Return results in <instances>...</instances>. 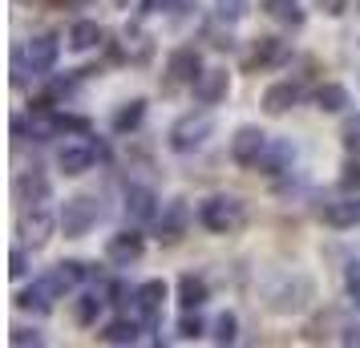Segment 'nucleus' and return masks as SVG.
Listing matches in <instances>:
<instances>
[{"label": "nucleus", "instance_id": "473e14b6", "mask_svg": "<svg viewBox=\"0 0 360 348\" xmlns=\"http://www.w3.org/2000/svg\"><path fill=\"white\" fill-rule=\"evenodd\" d=\"M344 292H348V304L360 308V259H348L344 264Z\"/></svg>", "mask_w": 360, "mask_h": 348}, {"label": "nucleus", "instance_id": "c9c22d12", "mask_svg": "<svg viewBox=\"0 0 360 348\" xmlns=\"http://www.w3.org/2000/svg\"><path fill=\"white\" fill-rule=\"evenodd\" d=\"M340 138H344V150H348V154H360V114L344 122Z\"/></svg>", "mask_w": 360, "mask_h": 348}, {"label": "nucleus", "instance_id": "58836bf2", "mask_svg": "<svg viewBox=\"0 0 360 348\" xmlns=\"http://www.w3.org/2000/svg\"><path fill=\"white\" fill-rule=\"evenodd\" d=\"M8 276H13V280H25V276H29V255H25V247L8 251Z\"/></svg>", "mask_w": 360, "mask_h": 348}, {"label": "nucleus", "instance_id": "5701e85b", "mask_svg": "<svg viewBox=\"0 0 360 348\" xmlns=\"http://www.w3.org/2000/svg\"><path fill=\"white\" fill-rule=\"evenodd\" d=\"M283 61H288V41H279V37H255L251 57H247V69H255V65H283Z\"/></svg>", "mask_w": 360, "mask_h": 348}, {"label": "nucleus", "instance_id": "72a5a7b5", "mask_svg": "<svg viewBox=\"0 0 360 348\" xmlns=\"http://www.w3.org/2000/svg\"><path fill=\"white\" fill-rule=\"evenodd\" d=\"M8 344L13 348H41L45 344V332L41 328H13L8 332Z\"/></svg>", "mask_w": 360, "mask_h": 348}, {"label": "nucleus", "instance_id": "423d86ee", "mask_svg": "<svg viewBox=\"0 0 360 348\" xmlns=\"http://www.w3.org/2000/svg\"><path fill=\"white\" fill-rule=\"evenodd\" d=\"M53 227H57V215H53L45 202L20 211V239H25L29 247H45V243L53 239Z\"/></svg>", "mask_w": 360, "mask_h": 348}, {"label": "nucleus", "instance_id": "f704fd0d", "mask_svg": "<svg viewBox=\"0 0 360 348\" xmlns=\"http://www.w3.org/2000/svg\"><path fill=\"white\" fill-rule=\"evenodd\" d=\"M340 191H348V195H360V158H356V154H352V158L340 166Z\"/></svg>", "mask_w": 360, "mask_h": 348}, {"label": "nucleus", "instance_id": "2f4dec72", "mask_svg": "<svg viewBox=\"0 0 360 348\" xmlns=\"http://www.w3.org/2000/svg\"><path fill=\"white\" fill-rule=\"evenodd\" d=\"M198 336H207V320L198 316V308H195V312H182V320H179V340H198Z\"/></svg>", "mask_w": 360, "mask_h": 348}, {"label": "nucleus", "instance_id": "f3484780", "mask_svg": "<svg viewBox=\"0 0 360 348\" xmlns=\"http://www.w3.org/2000/svg\"><path fill=\"white\" fill-rule=\"evenodd\" d=\"M13 195H17L20 207H37V202H49L53 183L41 174V170H20L17 183H13Z\"/></svg>", "mask_w": 360, "mask_h": 348}, {"label": "nucleus", "instance_id": "9d476101", "mask_svg": "<svg viewBox=\"0 0 360 348\" xmlns=\"http://www.w3.org/2000/svg\"><path fill=\"white\" fill-rule=\"evenodd\" d=\"M271 138L259 130V126H239V130L231 134V162L235 166H255V158L263 154Z\"/></svg>", "mask_w": 360, "mask_h": 348}, {"label": "nucleus", "instance_id": "2eb2a0df", "mask_svg": "<svg viewBox=\"0 0 360 348\" xmlns=\"http://www.w3.org/2000/svg\"><path fill=\"white\" fill-rule=\"evenodd\" d=\"M94 162H98V154H94L89 142H69V146L57 150V170H61L65 179H82V174H89Z\"/></svg>", "mask_w": 360, "mask_h": 348}, {"label": "nucleus", "instance_id": "79ce46f5", "mask_svg": "<svg viewBox=\"0 0 360 348\" xmlns=\"http://www.w3.org/2000/svg\"><path fill=\"white\" fill-rule=\"evenodd\" d=\"M316 8H320V13H324V17H344V13H348V0H316Z\"/></svg>", "mask_w": 360, "mask_h": 348}, {"label": "nucleus", "instance_id": "39448f33", "mask_svg": "<svg viewBox=\"0 0 360 348\" xmlns=\"http://www.w3.org/2000/svg\"><path fill=\"white\" fill-rule=\"evenodd\" d=\"M186 227H191V207H186V199H170V202H162V215L154 219V239L166 243V247H174V243H182Z\"/></svg>", "mask_w": 360, "mask_h": 348}, {"label": "nucleus", "instance_id": "9b49d317", "mask_svg": "<svg viewBox=\"0 0 360 348\" xmlns=\"http://www.w3.org/2000/svg\"><path fill=\"white\" fill-rule=\"evenodd\" d=\"M29 65H33L37 77H49L53 69H57V57H61V37L57 33H37L29 37Z\"/></svg>", "mask_w": 360, "mask_h": 348}, {"label": "nucleus", "instance_id": "7c9ffc66", "mask_svg": "<svg viewBox=\"0 0 360 348\" xmlns=\"http://www.w3.org/2000/svg\"><path fill=\"white\" fill-rule=\"evenodd\" d=\"M134 292L138 288H130L126 280H110V283H101V296H105V304H114V308H126L134 299Z\"/></svg>", "mask_w": 360, "mask_h": 348}, {"label": "nucleus", "instance_id": "6e6552de", "mask_svg": "<svg viewBox=\"0 0 360 348\" xmlns=\"http://www.w3.org/2000/svg\"><path fill=\"white\" fill-rule=\"evenodd\" d=\"M292 166H295V146L288 142V138H271L251 170H259V174H267V179H279V174H292Z\"/></svg>", "mask_w": 360, "mask_h": 348}, {"label": "nucleus", "instance_id": "aec40b11", "mask_svg": "<svg viewBox=\"0 0 360 348\" xmlns=\"http://www.w3.org/2000/svg\"><path fill=\"white\" fill-rule=\"evenodd\" d=\"M166 296H170L166 280H146V283H138V292H134V304H138V312L146 316V324H154V320L162 316Z\"/></svg>", "mask_w": 360, "mask_h": 348}, {"label": "nucleus", "instance_id": "b1692460", "mask_svg": "<svg viewBox=\"0 0 360 348\" xmlns=\"http://www.w3.org/2000/svg\"><path fill=\"white\" fill-rule=\"evenodd\" d=\"M207 299H211V283L202 280V276H195V271L179 276V304H182V312H195V308H202Z\"/></svg>", "mask_w": 360, "mask_h": 348}, {"label": "nucleus", "instance_id": "4be33fe9", "mask_svg": "<svg viewBox=\"0 0 360 348\" xmlns=\"http://www.w3.org/2000/svg\"><path fill=\"white\" fill-rule=\"evenodd\" d=\"M69 49L73 53H94V49H101V45H105V29H101L98 20H73V25H69Z\"/></svg>", "mask_w": 360, "mask_h": 348}, {"label": "nucleus", "instance_id": "37998d69", "mask_svg": "<svg viewBox=\"0 0 360 348\" xmlns=\"http://www.w3.org/2000/svg\"><path fill=\"white\" fill-rule=\"evenodd\" d=\"M340 344H356L360 348V324H344L340 328Z\"/></svg>", "mask_w": 360, "mask_h": 348}, {"label": "nucleus", "instance_id": "4c0bfd02", "mask_svg": "<svg viewBox=\"0 0 360 348\" xmlns=\"http://www.w3.org/2000/svg\"><path fill=\"white\" fill-rule=\"evenodd\" d=\"M57 134H89V122L77 114H57Z\"/></svg>", "mask_w": 360, "mask_h": 348}, {"label": "nucleus", "instance_id": "e433bc0d", "mask_svg": "<svg viewBox=\"0 0 360 348\" xmlns=\"http://www.w3.org/2000/svg\"><path fill=\"white\" fill-rule=\"evenodd\" d=\"M214 13L219 20H239L247 13V0H214Z\"/></svg>", "mask_w": 360, "mask_h": 348}, {"label": "nucleus", "instance_id": "dca6fc26", "mask_svg": "<svg viewBox=\"0 0 360 348\" xmlns=\"http://www.w3.org/2000/svg\"><path fill=\"white\" fill-rule=\"evenodd\" d=\"M126 215L134 219V223H154V219L162 215V202H158V195L150 191V186H142V183H134V186H126Z\"/></svg>", "mask_w": 360, "mask_h": 348}, {"label": "nucleus", "instance_id": "a18cd8bd", "mask_svg": "<svg viewBox=\"0 0 360 348\" xmlns=\"http://www.w3.org/2000/svg\"><path fill=\"white\" fill-rule=\"evenodd\" d=\"M114 4H117V8H126V4H130V0H114Z\"/></svg>", "mask_w": 360, "mask_h": 348}, {"label": "nucleus", "instance_id": "c03bdc74", "mask_svg": "<svg viewBox=\"0 0 360 348\" xmlns=\"http://www.w3.org/2000/svg\"><path fill=\"white\" fill-rule=\"evenodd\" d=\"M89 146H94V154H98L101 162H105V158H110V146H105V142H98V138H94V142H89Z\"/></svg>", "mask_w": 360, "mask_h": 348}, {"label": "nucleus", "instance_id": "20e7f679", "mask_svg": "<svg viewBox=\"0 0 360 348\" xmlns=\"http://www.w3.org/2000/svg\"><path fill=\"white\" fill-rule=\"evenodd\" d=\"M98 219H101V202L94 195H73L57 211V231L65 235V239H85L98 227Z\"/></svg>", "mask_w": 360, "mask_h": 348}, {"label": "nucleus", "instance_id": "cd10ccee", "mask_svg": "<svg viewBox=\"0 0 360 348\" xmlns=\"http://www.w3.org/2000/svg\"><path fill=\"white\" fill-rule=\"evenodd\" d=\"M101 312H105V296H101V288L98 292H82V296L73 299V320H77L82 328H94Z\"/></svg>", "mask_w": 360, "mask_h": 348}, {"label": "nucleus", "instance_id": "a878e982", "mask_svg": "<svg viewBox=\"0 0 360 348\" xmlns=\"http://www.w3.org/2000/svg\"><path fill=\"white\" fill-rule=\"evenodd\" d=\"M146 122V98H130L122 101L114 110V117H110V126H114V134H134L138 126Z\"/></svg>", "mask_w": 360, "mask_h": 348}, {"label": "nucleus", "instance_id": "0eeeda50", "mask_svg": "<svg viewBox=\"0 0 360 348\" xmlns=\"http://www.w3.org/2000/svg\"><path fill=\"white\" fill-rule=\"evenodd\" d=\"M146 255V235L142 231H117L105 239V264L110 267H130Z\"/></svg>", "mask_w": 360, "mask_h": 348}, {"label": "nucleus", "instance_id": "c85d7f7f", "mask_svg": "<svg viewBox=\"0 0 360 348\" xmlns=\"http://www.w3.org/2000/svg\"><path fill=\"white\" fill-rule=\"evenodd\" d=\"M122 37H126V57H130L134 65H142V61H150V53H154V45H150V37L142 33V25H126V29H122Z\"/></svg>", "mask_w": 360, "mask_h": 348}, {"label": "nucleus", "instance_id": "f257e3e1", "mask_svg": "<svg viewBox=\"0 0 360 348\" xmlns=\"http://www.w3.org/2000/svg\"><path fill=\"white\" fill-rule=\"evenodd\" d=\"M311 299H316V283L308 276H300V271H276V276L263 280V304L276 316L304 312Z\"/></svg>", "mask_w": 360, "mask_h": 348}, {"label": "nucleus", "instance_id": "7ed1b4c3", "mask_svg": "<svg viewBox=\"0 0 360 348\" xmlns=\"http://www.w3.org/2000/svg\"><path fill=\"white\" fill-rule=\"evenodd\" d=\"M214 114L211 110H195V114H182L170 130H166V146L174 150V154H195L202 150L207 142L214 138Z\"/></svg>", "mask_w": 360, "mask_h": 348}, {"label": "nucleus", "instance_id": "f8f14e48", "mask_svg": "<svg viewBox=\"0 0 360 348\" xmlns=\"http://www.w3.org/2000/svg\"><path fill=\"white\" fill-rule=\"evenodd\" d=\"M191 89H195L198 105H223V101H227V94H231V73L223 65L202 69V77H198Z\"/></svg>", "mask_w": 360, "mask_h": 348}, {"label": "nucleus", "instance_id": "4468645a", "mask_svg": "<svg viewBox=\"0 0 360 348\" xmlns=\"http://www.w3.org/2000/svg\"><path fill=\"white\" fill-rule=\"evenodd\" d=\"M53 299H61V296H57V288H53V283L41 276V280H33L29 288H20L17 296H13V304H17L20 312L49 316V312H53Z\"/></svg>", "mask_w": 360, "mask_h": 348}, {"label": "nucleus", "instance_id": "ea45409f", "mask_svg": "<svg viewBox=\"0 0 360 348\" xmlns=\"http://www.w3.org/2000/svg\"><path fill=\"white\" fill-rule=\"evenodd\" d=\"M182 0H142V17H162V13H174Z\"/></svg>", "mask_w": 360, "mask_h": 348}, {"label": "nucleus", "instance_id": "1a4fd4ad", "mask_svg": "<svg viewBox=\"0 0 360 348\" xmlns=\"http://www.w3.org/2000/svg\"><path fill=\"white\" fill-rule=\"evenodd\" d=\"M202 69L207 65H202V53L195 45H179L166 57V73H170V82H179V85H195L202 77Z\"/></svg>", "mask_w": 360, "mask_h": 348}, {"label": "nucleus", "instance_id": "c756f323", "mask_svg": "<svg viewBox=\"0 0 360 348\" xmlns=\"http://www.w3.org/2000/svg\"><path fill=\"white\" fill-rule=\"evenodd\" d=\"M211 340H214V344H235V340H239V316H235V312H219V316H214Z\"/></svg>", "mask_w": 360, "mask_h": 348}, {"label": "nucleus", "instance_id": "f03ea898", "mask_svg": "<svg viewBox=\"0 0 360 348\" xmlns=\"http://www.w3.org/2000/svg\"><path fill=\"white\" fill-rule=\"evenodd\" d=\"M198 223L211 235H235L247 223V202L239 195H211L198 202Z\"/></svg>", "mask_w": 360, "mask_h": 348}, {"label": "nucleus", "instance_id": "a211bd4d", "mask_svg": "<svg viewBox=\"0 0 360 348\" xmlns=\"http://www.w3.org/2000/svg\"><path fill=\"white\" fill-rule=\"evenodd\" d=\"M300 98H304L300 82H276V85H267V89H263V114L283 117L288 110H295V105H300Z\"/></svg>", "mask_w": 360, "mask_h": 348}, {"label": "nucleus", "instance_id": "ddd939ff", "mask_svg": "<svg viewBox=\"0 0 360 348\" xmlns=\"http://www.w3.org/2000/svg\"><path fill=\"white\" fill-rule=\"evenodd\" d=\"M320 219H324L332 231H352V227H360V195H348V191H344L340 199L324 202Z\"/></svg>", "mask_w": 360, "mask_h": 348}, {"label": "nucleus", "instance_id": "bb28decb", "mask_svg": "<svg viewBox=\"0 0 360 348\" xmlns=\"http://www.w3.org/2000/svg\"><path fill=\"white\" fill-rule=\"evenodd\" d=\"M263 13L271 20H279L283 29H304V20H308L300 0H263Z\"/></svg>", "mask_w": 360, "mask_h": 348}, {"label": "nucleus", "instance_id": "a19ab883", "mask_svg": "<svg viewBox=\"0 0 360 348\" xmlns=\"http://www.w3.org/2000/svg\"><path fill=\"white\" fill-rule=\"evenodd\" d=\"M207 41H211V49H235V37H231V29L223 33V29L207 25Z\"/></svg>", "mask_w": 360, "mask_h": 348}, {"label": "nucleus", "instance_id": "393cba45", "mask_svg": "<svg viewBox=\"0 0 360 348\" xmlns=\"http://www.w3.org/2000/svg\"><path fill=\"white\" fill-rule=\"evenodd\" d=\"M98 340L101 344H138V340H142V324L130 320V316H117V320H110V324L98 332Z\"/></svg>", "mask_w": 360, "mask_h": 348}, {"label": "nucleus", "instance_id": "412c9836", "mask_svg": "<svg viewBox=\"0 0 360 348\" xmlns=\"http://www.w3.org/2000/svg\"><path fill=\"white\" fill-rule=\"evenodd\" d=\"M311 101H316L320 114H344V110L352 105V89L340 85V82H320L316 94H311Z\"/></svg>", "mask_w": 360, "mask_h": 348}, {"label": "nucleus", "instance_id": "6ab92c4d", "mask_svg": "<svg viewBox=\"0 0 360 348\" xmlns=\"http://www.w3.org/2000/svg\"><path fill=\"white\" fill-rule=\"evenodd\" d=\"M45 280L57 288V296H65V292H73V288H82L85 280H94V267L82 264V259H61V264L53 267Z\"/></svg>", "mask_w": 360, "mask_h": 348}]
</instances>
